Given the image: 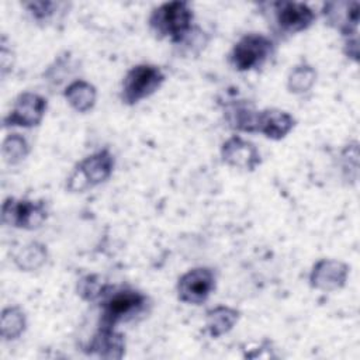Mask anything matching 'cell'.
<instances>
[{"instance_id":"1","label":"cell","mask_w":360,"mask_h":360,"mask_svg":"<svg viewBox=\"0 0 360 360\" xmlns=\"http://www.w3.org/2000/svg\"><path fill=\"white\" fill-rule=\"evenodd\" d=\"M97 302L100 308L98 326L115 328L145 312L149 298L142 291L129 285L107 284L105 291Z\"/></svg>"},{"instance_id":"2","label":"cell","mask_w":360,"mask_h":360,"mask_svg":"<svg viewBox=\"0 0 360 360\" xmlns=\"http://www.w3.org/2000/svg\"><path fill=\"white\" fill-rule=\"evenodd\" d=\"M148 25L156 38L177 45L194 25L193 7L184 0L162 3L150 11Z\"/></svg>"},{"instance_id":"3","label":"cell","mask_w":360,"mask_h":360,"mask_svg":"<svg viewBox=\"0 0 360 360\" xmlns=\"http://www.w3.org/2000/svg\"><path fill=\"white\" fill-rule=\"evenodd\" d=\"M260 10L269 17L273 30L285 35L300 34L308 30L316 20L315 11L301 1H267L260 4Z\"/></svg>"},{"instance_id":"4","label":"cell","mask_w":360,"mask_h":360,"mask_svg":"<svg viewBox=\"0 0 360 360\" xmlns=\"http://www.w3.org/2000/svg\"><path fill=\"white\" fill-rule=\"evenodd\" d=\"M274 41L260 32L243 34L231 48L228 63L236 72H250L262 68L274 53Z\"/></svg>"},{"instance_id":"5","label":"cell","mask_w":360,"mask_h":360,"mask_svg":"<svg viewBox=\"0 0 360 360\" xmlns=\"http://www.w3.org/2000/svg\"><path fill=\"white\" fill-rule=\"evenodd\" d=\"M163 70L152 63H138L122 77L120 97L127 105H135L155 94L165 83Z\"/></svg>"},{"instance_id":"6","label":"cell","mask_w":360,"mask_h":360,"mask_svg":"<svg viewBox=\"0 0 360 360\" xmlns=\"http://www.w3.org/2000/svg\"><path fill=\"white\" fill-rule=\"evenodd\" d=\"M114 170V156L110 149H100L80 160L68 177L66 188L72 193H83L110 179Z\"/></svg>"},{"instance_id":"7","label":"cell","mask_w":360,"mask_h":360,"mask_svg":"<svg viewBox=\"0 0 360 360\" xmlns=\"http://www.w3.org/2000/svg\"><path fill=\"white\" fill-rule=\"evenodd\" d=\"M48 217L46 204L44 200H28L7 197L1 204V221L3 224L32 231L39 228Z\"/></svg>"},{"instance_id":"8","label":"cell","mask_w":360,"mask_h":360,"mask_svg":"<svg viewBox=\"0 0 360 360\" xmlns=\"http://www.w3.org/2000/svg\"><path fill=\"white\" fill-rule=\"evenodd\" d=\"M215 283L217 276L211 267L198 266L188 269L177 280V300L188 305H200L214 292Z\"/></svg>"},{"instance_id":"9","label":"cell","mask_w":360,"mask_h":360,"mask_svg":"<svg viewBox=\"0 0 360 360\" xmlns=\"http://www.w3.org/2000/svg\"><path fill=\"white\" fill-rule=\"evenodd\" d=\"M46 107L48 100L44 96L32 91H22L15 97L10 111L3 117V127L34 128L41 124Z\"/></svg>"},{"instance_id":"10","label":"cell","mask_w":360,"mask_h":360,"mask_svg":"<svg viewBox=\"0 0 360 360\" xmlns=\"http://www.w3.org/2000/svg\"><path fill=\"white\" fill-rule=\"evenodd\" d=\"M221 159L225 165L246 172H253L262 163V155L256 145L240 135H232L222 142Z\"/></svg>"},{"instance_id":"11","label":"cell","mask_w":360,"mask_h":360,"mask_svg":"<svg viewBox=\"0 0 360 360\" xmlns=\"http://www.w3.org/2000/svg\"><path fill=\"white\" fill-rule=\"evenodd\" d=\"M349 266L336 259H319L309 271V285L321 291H336L345 287Z\"/></svg>"},{"instance_id":"12","label":"cell","mask_w":360,"mask_h":360,"mask_svg":"<svg viewBox=\"0 0 360 360\" xmlns=\"http://www.w3.org/2000/svg\"><path fill=\"white\" fill-rule=\"evenodd\" d=\"M359 10L357 1H326L322 4L321 14L329 27L349 38L357 35Z\"/></svg>"},{"instance_id":"13","label":"cell","mask_w":360,"mask_h":360,"mask_svg":"<svg viewBox=\"0 0 360 360\" xmlns=\"http://www.w3.org/2000/svg\"><path fill=\"white\" fill-rule=\"evenodd\" d=\"M84 349L90 356L100 359H121L125 353V339L115 328L98 326Z\"/></svg>"},{"instance_id":"14","label":"cell","mask_w":360,"mask_h":360,"mask_svg":"<svg viewBox=\"0 0 360 360\" xmlns=\"http://www.w3.org/2000/svg\"><path fill=\"white\" fill-rule=\"evenodd\" d=\"M295 127V118L280 108H264L257 115V129L269 139L280 141L285 138Z\"/></svg>"},{"instance_id":"15","label":"cell","mask_w":360,"mask_h":360,"mask_svg":"<svg viewBox=\"0 0 360 360\" xmlns=\"http://www.w3.org/2000/svg\"><path fill=\"white\" fill-rule=\"evenodd\" d=\"M228 125L239 132H256L259 111L246 101H233L224 107Z\"/></svg>"},{"instance_id":"16","label":"cell","mask_w":360,"mask_h":360,"mask_svg":"<svg viewBox=\"0 0 360 360\" xmlns=\"http://www.w3.org/2000/svg\"><path fill=\"white\" fill-rule=\"evenodd\" d=\"M63 97L75 111L84 114L94 107L97 100V90L91 83L83 79H76L65 87Z\"/></svg>"},{"instance_id":"17","label":"cell","mask_w":360,"mask_h":360,"mask_svg":"<svg viewBox=\"0 0 360 360\" xmlns=\"http://www.w3.org/2000/svg\"><path fill=\"white\" fill-rule=\"evenodd\" d=\"M239 321V311L228 305H217L205 312V326L211 338L228 333Z\"/></svg>"},{"instance_id":"18","label":"cell","mask_w":360,"mask_h":360,"mask_svg":"<svg viewBox=\"0 0 360 360\" xmlns=\"http://www.w3.org/2000/svg\"><path fill=\"white\" fill-rule=\"evenodd\" d=\"M27 328V316L21 307L10 305L3 308L0 316V335L4 340L18 339Z\"/></svg>"},{"instance_id":"19","label":"cell","mask_w":360,"mask_h":360,"mask_svg":"<svg viewBox=\"0 0 360 360\" xmlns=\"http://www.w3.org/2000/svg\"><path fill=\"white\" fill-rule=\"evenodd\" d=\"M46 256L48 253L45 245L31 242L20 249V252L14 256V263L24 271H32L39 269L46 262Z\"/></svg>"},{"instance_id":"20","label":"cell","mask_w":360,"mask_h":360,"mask_svg":"<svg viewBox=\"0 0 360 360\" xmlns=\"http://www.w3.org/2000/svg\"><path fill=\"white\" fill-rule=\"evenodd\" d=\"M315 80H316L315 69L311 65L302 62L294 66V69H291L287 79V89L290 93L304 94L311 90Z\"/></svg>"},{"instance_id":"21","label":"cell","mask_w":360,"mask_h":360,"mask_svg":"<svg viewBox=\"0 0 360 360\" xmlns=\"http://www.w3.org/2000/svg\"><path fill=\"white\" fill-rule=\"evenodd\" d=\"M1 153L6 163L17 165L22 162L30 153V145L22 135L14 132L4 138Z\"/></svg>"},{"instance_id":"22","label":"cell","mask_w":360,"mask_h":360,"mask_svg":"<svg viewBox=\"0 0 360 360\" xmlns=\"http://www.w3.org/2000/svg\"><path fill=\"white\" fill-rule=\"evenodd\" d=\"M22 7L27 10V13L32 17L34 21L38 24H48L52 21L60 8H65V3L59 1H24Z\"/></svg>"},{"instance_id":"23","label":"cell","mask_w":360,"mask_h":360,"mask_svg":"<svg viewBox=\"0 0 360 360\" xmlns=\"http://www.w3.org/2000/svg\"><path fill=\"white\" fill-rule=\"evenodd\" d=\"M208 41H210V37L207 35V32H204L201 27L194 24L193 28L186 34V37L174 46L179 48V51L183 55L194 56V55H198L207 46Z\"/></svg>"},{"instance_id":"24","label":"cell","mask_w":360,"mask_h":360,"mask_svg":"<svg viewBox=\"0 0 360 360\" xmlns=\"http://www.w3.org/2000/svg\"><path fill=\"white\" fill-rule=\"evenodd\" d=\"M105 288H107V284L101 283L97 274L83 276L76 285L77 295L87 302H97L101 298Z\"/></svg>"},{"instance_id":"25","label":"cell","mask_w":360,"mask_h":360,"mask_svg":"<svg viewBox=\"0 0 360 360\" xmlns=\"http://www.w3.org/2000/svg\"><path fill=\"white\" fill-rule=\"evenodd\" d=\"M343 52L347 58L353 59L354 62L359 59V38H357V35L346 38Z\"/></svg>"}]
</instances>
